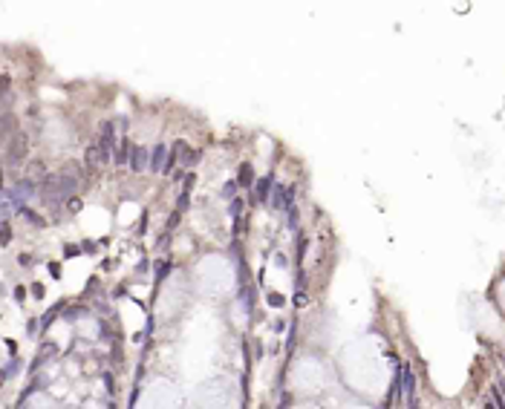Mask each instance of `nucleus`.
I'll return each mask as SVG.
<instances>
[{
	"mask_svg": "<svg viewBox=\"0 0 505 409\" xmlns=\"http://www.w3.org/2000/svg\"><path fill=\"white\" fill-rule=\"evenodd\" d=\"M55 179H58V190H61L63 199H66V196H69L72 190L78 188V170H75V167H63V170L58 173V176H55Z\"/></svg>",
	"mask_w": 505,
	"mask_h": 409,
	"instance_id": "obj_1",
	"label": "nucleus"
},
{
	"mask_svg": "<svg viewBox=\"0 0 505 409\" xmlns=\"http://www.w3.org/2000/svg\"><path fill=\"white\" fill-rule=\"evenodd\" d=\"M6 153H9V161H12V164H21V161L26 158V136H23V133H18V136L9 141Z\"/></svg>",
	"mask_w": 505,
	"mask_h": 409,
	"instance_id": "obj_2",
	"label": "nucleus"
},
{
	"mask_svg": "<svg viewBox=\"0 0 505 409\" xmlns=\"http://www.w3.org/2000/svg\"><path fill=\"white\" fill-rule=\"evenodd\" d=\"M147 156H150V153H147V147H142V144H139V147H133V150H130V161H127V164L139 173V170H145V167H147Z\"/></svg>",
	"mask_w": 505,
	"mask_h": 409,
	"instance_id": "obj_3",
	"label": "nucleus"
},
{
	"mask_svg": "<svg viewBox=\"0 0 505 409\" xmlns=\"http://www.w3.org/2000/svg\"><path fill=\"white\" fill-rule=\"evenodd\" d=\"M165 156H168V150H165V144H159L156 150L150 153V158H147V164H150V170H153V173H162V170H165Z\"/></svg>",
	"mask_w": 505,
	"mask_h": 409,
	"instance_id": "obj_4",
	"label": "nucleus"
},
{
	"mask_svg": "<svg viewBox=\"0 0 505 409\" xmlns=\"http://www.w3.org/2000/svg\"><path fill=\"white\" fill-rule=\"evenodd\" d=\"M130 150H133V144L130 141H122L116 150H113V158H116V164H127L130 161Z\"/></svg>",
	"mask_w": 505,
	"mask_h": 409,
	"instance_id": "obj_5",
	"label": "nucleus"
},
{
	"mask_svg": "<svg viewBox=\"0 0 505 409\" xmlns=\"http://www.w3.org/2000/svg\"><path fill=\"white\" fill-rule=\"evenodd\" d=\"M269 188H272V176L260 179V185H257V202H266V196H269Z\"/></svg>",
	"mask_w": 505,
	"mask_h": 409,
	"instance_id": "obj_6",
	"label": "nucleus"
},
{
	"mask_svg": "<svg viewBox=\"0 0 505 409\" xmlns=\"http://www.w3.org/2000/svg\"><path fill=\"white\" fill-rule=\"evenodd\" d=\"M243 188H249L252 185V164H240V179H237Z\"/></svg>",
	"mask_w": 505,
	"mask_h": 409,
	"instance_id": "obj_7",
	"label": "nucleus"
},
{
	"mask_svg": "<svg viewBox=\"0 0 505 409\" xmlns=\"http://www.w3.org/2000/svg\"><path fill=\"white\" fill-rule=\"evenodd\" d=\"M9 87H12V78H9V75L3 72V75H0V98L9 93Z\"/></svg>",
	"mask_w": 505,
	"mask_h": 409,
	"instance_id": "obj_8",
	"label": "nucleus"
},
{
	"mask_svg": "<svg viewBox=\"0 0 505 409\" xmlns=\"http://www.w3.org/2000/svg\"><path fill=\"white\" fill-rule=\"evenodd\" d=\"M9 239H12V228H9V225L3 222V228H0V245H6Z\"/></svg>",
	"mask_w": 505,
	"mask_h": 409,
	"instance_id": "obj_9",
	"label": "nucleus"
},
{
	"mask_svg": "<svg viewBox=\"0 0 505 409\" xmlns=\"http://www.w3.org/2000/svg\"><path fill=\"white\" fill-rule=\"evenodd\" d=\"M23 297H26V288H23V285H21V288H15V300H18V303H23Z\"/></svg>",
	"mask_w": 505,
	"mask_h": 409,
	"instance_id": "obj_10",
	"label": "nucleus"
},
{
	"mask_svg": "<svg viewBox=\"0 0 505 409\" xmlns=\"http://www.w3.org/2000/svg\"><path fill=\"white\" fill-rule=\"evenodd\" d=\"M3 378H6V375H3V372H0V383H3Z\"/></svg>",
	"mask_w": 505,
	"mask_h": 409,
	"instance_id": "obj_11",
	"label": "nucleus"
},
{
	"mask_svg": "<svg viewBox=\"0 0 505 409\" xmlns=\"http://www.w3.org/2000/svg\"><path fill=\"white\" fill-rule=\"evenodd\" d=\"M485 409H494V407H485Z\"/></svg>",
	"mask_w": 505,
	"mask_h": 409,
	"instance_id": "obj_12",
	"label": "nucleus"
},
{
	"mask_svg": "<svg viewBox=\"0 0 505 409\" xmlns=\"http://www.w3.org/2000/svg\"><path fill=\"white\" fill-rule=\"evenodd\" d=\"M0 294H3V288H0Z\"/></svg>",
	"mask_w": 505,
	"mask_h": 409,
	"instance_id": "obj_13",
	"label": "nucleus"
}]
</instances>
